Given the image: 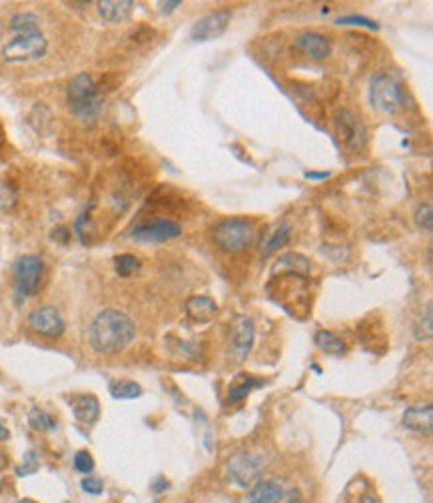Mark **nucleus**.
<instances>
[{"label":"nucleus","mask_w":433,"mask_h":503,"mask_svg":"<svg viewBox=\"0 0 433 503\" xmlns=\"http://www.w3.org/2000/svg\"><path fill=\"white\" fill-rule=\"evenodd\" d=\"M136 335V326L130 316L120 310H104L100 312L88 330V340L94 351L112 356L126 350Z\"/></svg>","instance_id":"1"},{"label":"nucleus","mask_w":433,"mask_h":503,"mask_svg":"<svg viewBox=\"0 0 433 503\" xmlns=\"http://www.w3.org/2000/svg\"><path fill=\"white\" fill-rule=\"evenodd\" d=\"M68 104L72 114L82 122H92L102 112V96L94 78L86 72L78 74L68 84Z\"/></svg>","instance_id":"2"},{"label":"nucleus","mask_w":433,"mask_h":503,"mask_svg":"<svg viewBox=\"0 0 433 503\" xmlns=\"http://www.w3.org/2000/svg\"><path fill=\"white\" fill-rule=\"evenodd\" d=\"M48 40L40 31L16 32L15 36L2 46V61L8 64L38 61L47 54Z\"/></svg>","instance_id":"3"},{"label":"nucleus","mask_w":433,"mask_h":503,"mask_svg":"<svg viewBox=\"0 0 433 503\" xmlns=\"http://www.w3.org/2000/svg\"><path fill=\"white\" fill-rule=\"evenodd\" d=\"M370 104L373 110L391 114L405 104V92L402 82L389 72H379L371 78Z\"/></svg>","instance_id":"4"},{"label":"nucleus","mask_w":433,"mask_h":503,"mask_svg":"<svg viewBox=\"0 0 433 503\" xmlns=\"http://www.w3.org/2000/svg\"><path fill=\"white\" fill-rule=\"evenodd\" d=\"M252 238H254L252 224L244 218H228L220 222L214 230V242L220 250L228 254L242 252L244 248L252 244Z\"/></svg>","instance_id":"5"},{"label":"nucleus","mask_w":433,"mask_h":503,"mask_svg":"<svg viewBox=\"0 0 433 503\" xmlns=\"http://www.w3.org/2000/svg\"><path fill=\"white\" fill-rule=\"evenodd\" d=\"M270 458L263 454H236L228 461V477L238 488H252L260 481Z\"/></svg>","instance_id":"6"},{"label":"nucleus","mask_w":433,"mask_h":503,"mask_svg":"<svg viewBox=\"0 0 433 503\" xmlns=\"http://www.w3.org/2000/svg\"><path fill=\"white\" fill-rule=\"evenodd\" d=\"M44 264L38 256L24 254L15 264V288L20 298H28L40 288Z\"/></svg>","instance_id":"7"},{"label":"nucleus","mask_w":433,"mask_h":503,"mask_svg":"<svg viewBox=\"0 0 433 503\" xmlns=\"http://www.w3.org/2000/svg\"><path fill=\"white\" fill-rule=\"evenodd\" d=\"M256 337V326L250 316H238L232 328V344H230V356L236 364H244L254 346Z\"/></svg>","instance_id":"8"},{"label":"nucleus","mask_w":433,"mask_h":503,"mask_svg":"<svg viewBox=\"0 0 433 503\" xmlns=\"http://www.w3.org/2000/svg\"><path fill=\"white\" fill-rule=\"evenodd\" d=\"M182 234V226L174 220H154L148 224H142L132 232V238L140 244H158L168 242Z\"/></svg>","instance_id":"9"},{"label":"nucleus","mask_w":433,"mask_h":503,"mask_svg":"<svg viewBox=\"0 0 433 503\" xmlns=\"http://www.w3.org/2000/svg\"><path fill=\"white\" fill-rule=\"evenodd\" d=\"M232 20V10H216L212 15H206L200 18L194 26H192V40L196 42H206V40H214L218 36H222L228 31V24Z\"/></svg>","instance_id":"10"},{"label":"nucleus","mask_w":433,"mask_h":503,"mask_svg":"<svg viewBox=\"0 0 433 503\" xmlns=\"http://www.w3.org/2000/svg\"><path fill=\"white\" fill-rule=\"evenodd\" d=\"M28 324L36 334L44 335V337H60L64 334V328H66L60 312L52 305L36 308L28 316Z\"/></svg>","instance_id":"11"},{"label":"nucleus","mask_w":433,"mask_h":503,"mask_svg":"<svg viewBox=\"0 0 433 503\" xmlns=\"http://www.w3.org/2000/svg\"><path fill=\"white\" fill-rule=\"evenodd\" d=\"M336 130L340 134L341 142L345 148L350 150H357L363 146V138H366V128L361 120L357 118L356 114L348 112V110H341L336 114Z\"/></svg>","instance_id":"12"},{"label":"nucleus","mask_w":433,"mask_h":503,"mask_svg":"<svg viewBox=\"0 0 433 503\" xmlns=\"http://www.w3.org/2000/svg\"><path fill=\"white\" fill-rule=\"evenodd\" d=\"M295 48L311 61H324L332 52V45L324 34L316 31H304L295 36Z\"/></svg>","instance_id":"13"},{"label":"nucleus","mask_w":433,"mask_h":503,"mask_svg":"<svg viewBox=\"0 0 433 503\" xmlns=\"http://www.w3.org/2000/svg\"><path fill=\"white\" fill-rule=\"evenodd\" d=\"M286 497H288V491L278 479H260L250 488L247 493L250 503H281Z\"/></svg>","instance_id":"14"},{"label":"nucleus","mask_w":433,"mask_h":503,"mask_svg":"<svg viewBox=\"0 0 433 503\" xmlns=\"http://www.w3.org/2000/svg\"><path fill=\"white\" fill-rule=\"evenodd\" d=\"M132 6L134 2L130 0H104V2H98V15L108 24H120L130 18Z\"/></svg>","instance_id":"15"},{"label":"nucleus","mask_w":433,"mask_h":503,"mask_svg":"<svg viewBox=\"0 0 433 503\" xmlns=\"http://www.w3.org/2000/svg\"><path fill=\"white\" fill-rule=\"evenodd\" d=\"M186 312L194 321L208 324V321H212L216 318L218 304L210 296H192L186 302Z\"/></svg>","instance_id":"16"},{"label":"nucleus","mask_w":433,"mask_h":503,"mask_svg":"<svg viewBox=\"0 0 433 503\" xmlns=\"http://www.w3.org/2000/svg\"><path fill=\"white\" fill-rule=\"evenodd\" d=\"M72 412H74V417L80 424L92 426L94 422L100 417V401L92 394L72 397Z\"/></svg>","instance_id":"17"},{"label":"nucleus","mask_w":433,"mask_h":503,"mask_svg":"<svg viewBox=\"0 0 433 503\" xmlns=\"http://www.w3.org/2000/svg\"><path fill=\"white\" fill-rule=\"evenodd\" d=\"M403 426L418 433H430L433 426L432 406H416L407 408L403 413Z\"/></svg>","instance_id":"18"},{"label":"nucleus","mask_w":433,"mask_h":503,"mask_svg":"<svg viewBox=\"0 0 433 503\" xmlns=\"http://www.w3.org/2000/svg\"><path fill=\"white\" fill-rule=\"evenodd\" d=\"M278 272H290L292 276L308 278L309 262L308 258H304V256H300V254H284V256L276 262V266L272 268V276H276Z\"/></svg>","instance_id":"19"},{"label":"nucleus","mask_w":433,"mask_h":503,"mask_svg":"<svg viewBox=\"0 0 433 503\" xmlns=\"http://www.w3.org/2000/svg\"><path fill=\"white\" fill-rule=\"evenodd\" d=\"M260 385H262V381L256 380L254 376H250V374H240L238 380L230 385L228 399H230V401H242L244 397H247V394H250L252 390H256V388H260Z\"/></svg>","instance_id":"20"},{"label":"nucleus","mask_w":433,"mask_h":503,"mask_svg":"<svg viewBox=\"0 0 433 503\" xmlns=\"http://www.w3.org/2000/svg\"><path fill=\"white\" fill-rule=\"evenodd\" d=\"M316 344H318L320 350L327 351V353H334V356H340V353L345 351L343 340L338 337L334 332H327V330H322V332L316 334Z\"/></svg>","instance_id":"21"},{"label":"nucleus","mask_w":433,"mask_h":503,"mask_svg":"<svg viewBox=\"0 0 433 503\" xmlns=\"http://www.w3.org/2000/svg\"><path fill=\"white\" fill-rule=\"evenodd\" d=\"M110 394L116 399H134V397H138L142 394V388L136 381L114 380L110 381Z\"/></svg>","instance_id":"22"},{"label":"nucleus","mask_w":433,"mask_h":503,"mask_svg":"<svg viewBox=\"0 0 433 503\" xmlns=\"http://www.w3.org/2000/svg\"><path fill=\"white\" fill-rule=\"evenodd\" d=\"M10 31L15 32H31L40 31V18L32 13H18L10 20Z\"/></svg>","instance_id":"23"},{"label":"nucleus","mask_w":433,"mask_h":503,"mask_svg":"<svg viewBox=\"0 0 433 503\" xmlns=\"http://www.w3.org/2000/svg\"><path fill=\"white\" fill-rule=\"evenodd\" d=\"M288 240H290V226H288V224H281V226H279L278 230H274L272 236L268 238V242H265V246L262 248V254L263 256H270V254L276 252L278 248L286 246Z\"/></svg>","instance_id":"24"},{"label":"nucleus","mask_w":433,"mask_h":503,"mask_svg":"<svg viewBox=\"0 0 433 503\" xmlns=\"http://www.w3.org/2000/svg\"><path fill=\"white\" fill-rule=\"evenodd\" d=\"M140 266H142L140 260L136 256H132V254H120V256L114 258V268H116V274L120 276V278H128L134 272H138Z\"/></svg>","instance_id":"25"},{"label":"nucleus","mask_w":433,"mask_h":503,"mask_svg":"<svg viewBox=\"0 0 433 503\" xmlns=\"http://www.w3.org/2000/svg\"><path fill=\"white\" fill-rule=\"evenodd\" d=\"M28 424L36 431H52V429H56L54 417L48 412H44V410H38V408L28 413Z\"/></svg>","instance_id":"26"},{"label":"nucleus","mask_w":433,"mask_h":503,"mask_svg":"<svg viewBox=\"0 0 433 503\" xmlns=\"http://www.w3.org/2000/svg\"><path fill=\"white\" fill-rule=\"evenodd\" d=\"M433 334V321H432V304L425 305V310L419 316L418 326H416V337L418 340H430Z\"/></svg>","instance_id":"27"},{"label":"nucleus","mask_w":433,"mask_h":503,"mask_svg":"<svg viewBox=\"0 0 433 503\" xmlns=\"http://www.w3.org/2000/svg\"><path fill=\"white\" fill-rule=\"evenodd\" d=\"M416 224L425 232H432L433 228V208L432 204H421L416 210Z\"/></svg>","instance_id":"28"},{"label":"nucleus","mask_w":433,"mask_h":503,"mask_svg":"<svg viewBox=\"0 0 433 503\" xmlns=\"http://www.w3.org/2000/svg\"><path fill=\"white\" fill-rule=\"evenodd\" d=\"M336 24H338V26H363V29H371V31H377V29H379V26H377L373 20H370V18H363V16H357V15L338 18V20H336Z\"/></svg>","instance_id":"29"},{"label":"nucleus","mask_w":433,"mask_h":503,"mask_svg":"<svg viewBox=\"0 0 433 503\" xmlns=\"http://www.w3.org/2000/svg\"><path fill=\"white\" fill-rule=\"evenodd\" d=\"M74 468H76V472L80 473H90L94 470L92 456H90L86 449L78 452L76 456H74Z\"/></svg>","instance_id":"30"},{"label":"nucleus","mask_w":433,"mask_h":503,"mask_svg":"<svg viewBox=\"0 0 433 503\" xmlns=\"http://www.w3.org/2000/svg\"><path fill=\"white\" fill-rule=\"evenodd\" d=\"M38 470V458L34 452H28L26 458H24V465L18 468V475H28V473H34Z\"/></svg>","instance_id":"31"},{"label":"nucleus","mask_w":433,"mask_h":503,"mask_svg":"<svg viewBox=\"0 0 433 503\" xmlns=\"http://www.w3.org/2000/svg\"><path fill=\"white\" fill-rule=\"evenodd\" d=\"M102 481L98 479V477H86V479H82V489L86 491V493H90V495H100L102 493Z\"/></svg>","instance_id":"32"},{"label":"nucleus","mask_w":433,"mask_h":503,"mask_svg":"<svg viewBox=\"0 0 433 503\" xmlns=\"http://www.w3.org/2000/svg\"><path fill=\"white\" fill-rule=\"evenodd\" d=\"M160 6H162V13H164V15H170L178 6H182V2H180V0H176V2H160Z\"/></svg>","instance_id":"33"},{"label":"nucleus","mask_w":433,"mask_h":503,"mask_svg":"<svg viewBox=\"0 0 433 503\" xmlns=\"http://www.w3.org/2000/svg\"><path fill=\"white\" fill-rule=\"evenodd\" d=\"M52 238H54V240H60L62 244H64V242H68V230L58 228L56 232H54V234H52Z\"/></svg>","instance_id":"34"},{"label":"nucleus","mask_w":433,"mask_h":503,"mask_svg":"<svg viewBox=\"0 0 433 503\" xmlns=\"http://www.w3.org/2000/svg\"><path fill=\"white\" fill-rule=\"evenodd\" d=\"M329 174L327 172H306V178H309V180H324V178H327Z\"/></svg>","instance_id":"35"},{"label":"nucleus","mask_w":433,"mask_h":503,"mask_svg":"<svg viewBox=\"0 0 433 503\" xmlns=\"http://www.w3.org/2000/svg\"><path fill=\"white\" fill-rule=\"evenodd\" d=\"M6 440H10V431H8V427L4 426V422L0 420V442H6Z\"/></svg>","instance_id":"36"},{"label":"nucleus","mask_w":433,"mask_h":503,"mask_svg":"<svg viewBox=\"0 0 433 503\" xmlns=\"http://www.w3.org/2000/svg\"><path fill=\"white\" fill-rule=\"evenodd\" d=\"M357 503H377V497H375V495H366V497H361Z\"/></svg>","instance_id":"37"},{"label":"nucleus","mask_w":433,"mask_h":503,"mask_svg":"<svg viewBox=\"0 0 433 503\" xmlns=\"http://www.w3.org/2000/svg\"><path fill=\"white\" fill-rule=\"evenodd\" d=\"M18 503H36V502H32V500H20Z\"/></svg>","instance_id":"38"},{"label":"nucleus","mask_w":433,"mask_h":503,"mask_svg":"<svg viewBox=\"0 0 433 503\" xmlns=\"http://www.w3.org/2000/svg\"><path fill=\"white\" fill-rule=\"evenodd\" d=\"M0 489H2V479H0Z\"/></svg>","instance_id":"39"}]
</instances>
